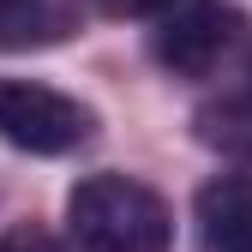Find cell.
I'll return each mask as SVG.
<instances>
[{"label":"cell","instance_id":"1","mask_svg":"<svg viewBox=\"0 0 252 252\" xmlns=\"http://www.w3.org/2000/svg\"><path fill=\"white\" fill-rule=\"evenodd\" d=\"M66 228L84 252H168L174 216L132 174H90L66 198Z\"/></svg>","mask_w":252,"mask_h":252},{"label":"cell","instance_id":"2","mask_svg":"<svg viewBox=\"0 0 252 252\" xmlns=\"http://www.w3.org/2000/svg\"><path fill=\"white\" fill-rule=\"evenodd\" d=\"M150 54L174 78H222L252 54V18L222 0H192L150 30Z\"/></svg>","mask_w":252,"mask_h":252},{"label":"cell","instance_id":"3","mask_svg":"<svg viewBox=\"0 0 252 252\" xmlns=\"http://www.w3.org/2000/svg\"><path fill=\"white\" fill-rule=\"evenodd\" d=\"M96 132V114H90L78 96L36 78H0V138L12 150L30 156H66L78 144H90Z\"/></svg>","mask_w":252,"mask_h":252},{"label":"cell","instance_id":"4","mask_svg":"<svg viewBox=\"0 0 252 252\" xmlns=\"http://www.w3.org/2000/svg\"><path fill=\"white\" fill-rule=\"evenodd\" d=\"M192 132H198L204 150L228 156V162H252V54L234 72L216 78V90L192 114Z\"/></svg>","mask_w":252,"mask_h":252},{"label":"cell","instance_id":"5","mask_svg":"<svg viewBox=\"0 0 252 252\" xmlns=\"http://www.w3.org/2000/svg\"><path fill=\"white\" fill-rule=\"evenodd\" d=\"M204 252H252V174H216L198 186Z\"/></svg>","mask_w":252,"mask_h":252},{"label":"cell","instance_id":"6","mask_svg":"<svg viewBox=\"0 0 252 252\" xmlns=\"http://www.w3.org/2000/svg\"><path fill=\"white\" fill-rule=\"evenodd\" d=\"M84 24L78 0H0V48H54Z\"/></svg>","mask_w":252,"mask_h":252},{"label":"cell","instance_id":"7","mask_svg":"<svg viewBox=\"0 0 252 252\" xmlns=\"http://www.w3.org/2000/svg\"><path fill=\"white\" fill-rule=\"evenodd\" d=\"M0 252H66V240H54L48 228L18 222V228H6V234H0Z\"/></svg>","mask_w":252,"mask_h":252},{"label":"cell","instance_id":"8","mask_svg":"<svg viewBox=\"0 0 252 252\" xmlns=\"http://www.w3.org/2000/svg\"><path fill=\"white\" fill-rule=\"evenodd\" d=\"M174 0H102L108 18H150V12H168Z\"/></svg>","mask_w":252,"mask_h":252}]
</instances>
